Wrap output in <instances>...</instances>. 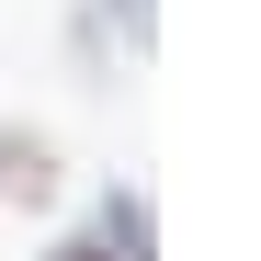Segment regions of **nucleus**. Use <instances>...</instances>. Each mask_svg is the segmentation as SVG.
<instances>
[{"instance_id":"f257e3e1","label":"nucleus","mask_w":261,"mask_h":261,"mask_svg":"<svg viewBox=\"0 0 261 261\" xmlns=\"http://www.w3.org/2000/svg\"><path fill=\"white\" fill-rule=\"evenodd\" d=\"M0 193H12V204H46V193H57L46 137H0Z\"/></svg>"},{"instance_id":"f03ea898","label":"nucleus","mask_w":261,"mask_h":261,"mask_svg":"<svg viewBox=\"0 0 261 261\" xmlns=\"http://www.w3.org/2000/svg\"><path fill=\"white\" fill-rule=\"evenodd\" d=\"M102 250H114V261H148V204H137V193L102 204Z\"/></svg>"},{"instance_id":"7ed1b4c3","label":"nucleus","mask_w":261,"mask_h":261,"mask_svg":"<svg viewBox=\"0 0 261 261\" xmlns=\"http://www.w3.org/2000/svg\"><path fill=\"white\" fill-rule=\"evenodd\" d=\"M114 23H125V46H148V0H114Z\"/></svg>"},{"instance_id":"20e7f679","label":"nucleus","mask_w":261,"mask_h":261,"mask_svg":"<svg viewBox=\"0 0 261 261\" xmlns=\"http://www.w3.org/2000/svg\"><path fill=\"white\" fill-rule=\"evenodd\" d=\"M57 261H114V250H102V239H68V250H57Z\"/></svg>"}]
</instances>
